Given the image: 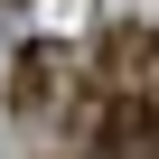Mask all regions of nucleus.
Here are the masks:
<instances>
[{"mask_svg": "<svg viewBox=\"0 0 159 159\" xmlns=\"http://www.w3.org/2000/svg\"><path fill=\"white\" fill-rule=\"evenodd\" d=\"M94 159H159V103L150 94H112L94 122Z\"/></svg>", "mask_w": 159, "mask_h": 159, "instance_id": "f257e3e1", "label": "nucleus"}, {"mask_svg": "<svg viewBox=\"0 0 159 159\" xmlns=\"http://www.w3.org/2000/svg\"><path fill=\"white\" fill-rule=\"evenodd\" d=\"M56 75H66V47L38 38V47L19 56V75H10V103H19V112H47V103H56Z\"/></svg>", "mask_w": 159, "mask_h": 159, "instance_id": "f03ea898", "label": "nucleus"}]
</instances>
